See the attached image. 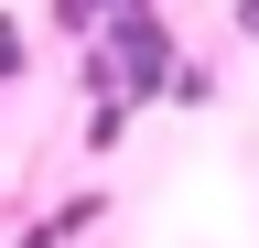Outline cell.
<instances>
[{"mask_svg": "<svg viewBox=\"0 0 259 248\" xmlns=\"http://www.w3.org/2000/svg\"><path fill=\"white\" fill-rule=\"evenodd\" d=\"M0 76H22V33H11V22H0Z\"/></svg>", "mask_w": 259, "mask_h": 248, "instance_id": "3957f363", "label": "cell"}, {"mask_svg": "<svg viewBox=\"0 0 259 248\" xmlns=\"http://www.w3.org/2000/svg\"><path fill=\"white\" fill-rule=\"evenodd\" d=\"M238 22H248V33H259V0H238Z\"/></svg>", "mask_w": 259, "mask_h": 248, "instance_id": "277c9868", "label": "cell"}, {"mask_svg": "<svg viewBox=\"0 0 259 248\" xmlns=\"http://www.w3.org/2000/svg\"><path fill=\"white\" fill-rule=\"evenodd\" d=\"M108 43H119V97H151V86L173 76V33H162L151 11H119Z\"/></svg>", "mask_w": 259, "mask_h": 248, "instance_id": "6da1fadb", "label": "cell"}, {"mask_svg": "<svg viewBox=\"0 0 259 248\" xmlns=\"http://www.w3.org/2000/svg\"><path fill=\"white\" fill-rule=\"evenodd\" d=\"M108 11H151V0H108Z\"/></svg>", "mask_w": 259, "mask_h": 248, "instance_id": "5b68a950", "label": "cell"}, {"mask_svg": "<svg viewBox=\"0 0 259 248\" xmlns=\"http://www.w3.org/2000/svg\"><path fill=\"white\" fill-rule=\"evenodd\" d=\"M54 22H65V33H97V22H108V0H54Z\"/></svg>", "mask_w": 259, "mask_h": 248, "instance_id": "7a4b0ae2", "label": "cell"}]
</instances>
